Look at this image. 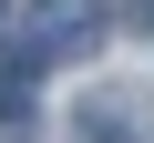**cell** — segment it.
Instances as JSON below:
<instances>
[{"instance_id":"cell-1","label":"cell","mask_w":154,"mask_h":143,"mask_svg":"<svg viewBox=\"0 0 154 143\" xmlns=\"http://www.w3.org/2000/svg\"><path fill=\"white\" fill-rule=\"evenodd\" d=\"M103 41V0H31L21 10V51L31 61H72Z\"/></svg>"},{"instance_id":"cell-3","label":"cell","mask_w":154,"mask_h":143,"mask_svg":"<svg viewBox=\"0 0 154 143\" xmlns=\"http://www.w3.org/2000/svg\"><path fill=\"white\" fill-rule=\"evenodd\" d=\"M134 10H144V21H154V0H134Z\"/></svg>"},{"instance_id":"cell-2","label":"cell","mask_w":154,"mask_h":143,"mask_svg":"<svg viewBox=\"0 0 154 143\" xmlns=\"http://www.w3.org/2000/svg\"><path fill=\"white\" fill-rule=\"evenodd\" d=\"M82 143H144V133H134V112H123L113 92H93V102H82Z\"/></svg>"}]
</instances>
